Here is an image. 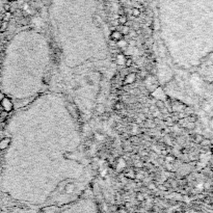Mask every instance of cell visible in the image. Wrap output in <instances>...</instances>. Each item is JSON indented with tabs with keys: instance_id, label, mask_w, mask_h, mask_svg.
I'll return each instance as SVG.
<instances>
[{
	"instance_id": "1",
	"label": "cell",
	"mask_w": 213,
	"mask_h": 213,
	"mask_svg": "<svg viewBox=\"0 0 213 213\" xmlns=\"http://www.w3.org/2000/svg\"><path fill=\"white\" fill-rule=\"evenodd\" d=\"M1 106H2V109L6 112H9L13 110V102L11 101V99L7 98V97H4L3 100L1 101Z\"/></svg>"
},
{
	"instance_id": "2",
	"label": "cell",
	"mask_w": 213,
	"mask_h": 213,
	"mask_svg": "<svg viewBox=\"0 0 213 213\" xmlns=\"http://www.w3.org/2000/svg\"><path fill=\"white\" fill-rule=\"evenodd\" d=\"M122 38H124V35H123V33L120 31V30H112L111 33H110V40L112 41V42H115L117 43V41L122 40Z\"/></svg>"
},
{
	"instance_id": "3",
	"label": "cell",
	"mask_w": 213,
	"mask_h": 213,
	"mask_svg": "<svg viewBox=\"0 0 213 213\" xmlns=\"http://www.w3.org/2000/svg\"><path fill=\"white\" fill-rule=\"evenodd\" d=\"M136 77L137 75L135 73H130L126 76V78L124 79V82H123V85H127V84H130V83H133L135 80H136Z\"/></svg>"
},
{
	"instance_id": "4",
	"label": "cell",
	"mask_w": 213,
	"mask_h": 213,
	"mask_svg": "<svg viewBox=\"0 0 213 213\" xmlns=\"http://www.w3.org/2000/svg\"><path fill=\"white\" fill-rule=\"evenodd\" d=\"M12 140L9 137H4L2 138V139H0V150L3 151L5 150V149H7L9 147V145H11Z\"/></svg>"
},
{
	"instance_id": "5",
	"label": "cell",
	"mask_w": 213,
	"mask_h": 213,
	"mask_svg": "<svg viewBox=\"0 0 213 213\" xmlns=\"http://www.w3.org/2000/svg\"><path fill=\"white\" fill-rule=\"evenodd\" d=\"M117 46L119 48H121V49H126V48H128V46H129V42H128L127 40H125V38H122V40L117 42Z\"/></svg>"
},
{
	"instance_id": "6",
	"label": "cell",
	"mask_w": 213,
	"mask_h": 213,
	"mask_svg": "<svg viewBox=\"0 0 213 213\" xmlns=\"http://www.w3.org/2000/svg\"><path fill=\"white\" fill-rule=\"evenodd\" d=\"M155 106H156V108H157V109L161 110V109L165 108L166 105H165V103H164L163 100L158 99V100H156V101H155Z\"/></svg>"
},
{
	"instance_id": "7",
	"label": "cell",
	"mask_w": 213,
	"mask_h": 213,
	"mask_svg": "<svg viewBox=\"0 0 213 213\" xmlns=\"http://www.w3.org/2000/svg\"><path fill=\"white\" fill-rule=\"evenodd\" d=\"M68 109L70 110V112L72 114V115H74V117H78V111H77V108H76L75 106H74L73 104L68 103Z\"/></svg>"
},
{
	"instance_id": "8",
	"label": "cell",
	"mask_w": 213,
	"mask_h": 213,
	"mask_svg": "<svg viewBox=\"0 0 213 213\" xmlns=\"http://www.w3.org/2000/svg\"><path fill=\"white\" fill-rule=\"evenodd\" d=\"M128 22V18L126 15H120L119 19H117V24L120 25H126Z\"/></svg>"
},
{
	"instance_id": "9",
	"label": "cell",
	"mask_w": 213,
	"mask_h": 213,
	"mask_svg": "<svg viewBox=\"0 0 213 213\" xmlns=\"http://www.w3.org/2000/svg\"><path fill=\"white\" fill-rule=\"evenodd\" d=\"M122 26V28H121L120 31L123 33V35H128L130 32V27L127 26V25H121Z\"/></svg>"
},
{
	"instance_id": "10",
	"label": "cell",
	"mask_w": 213,
	"mask_h": 213,
	"mask_svg": "<svg viewBox=\"0 0 213 213\" xmlns=\"http://www.w3.org/2000/svg\"><path fill=\"white\" fill-rule=\"evenodd\" d=\"M114 110H117V111H120V110H122L123 108H124V104L122 103V102L117 101L114 103Z\"/></svg>"
},
{
	"instance_id": "11",
	"label": "cell",
	"mask_w": 213,
	"mask_h": 213,
	"mask_svg": "<svg viewBox=\"0 0 213 213\" xmlns=\"http://www.w3.org/2000/svg\"><path fill=\"white\" fill-rule=\"evenodd\" d=\"M7 27H9V22L2 21V22H1V25H0V31H1V32L6 31Z\"/></svg>"
},
{
	"instance_id": "12",
	"label": "cell",
	"mask_w": 213,
	"mask_h": 213,
	"mask_svg": "<svg viewBox=\"0 0 213 213\" xmlns=\"http://www.w3.org/2000/svg\"><path fill=\"white\" fill-rule=\"evenodd\" d=\"M131 14H132L133 17H139L140 16V9H137V7H132Z\"/></svg>"
},
{
	"instance_id": "13",
	"label": "cell",
	"mask_w": 213,
	"mask_h": 213,
	"mask_svg": "<svg viewBox=\"0 0 213 213\" xmlns=\"http://www.w3.org/2000/svg\"><path fill=\"white\" fill-rule=\"evenodd\" d=\"M97 111H98L99 114H105V106L103 104H99L97 106Z\"/></svg>"
},
{
	"instance_id": "14",
	"label": "cell",
	"mask_w": 213,
	"mask_h": 213,
	"mask_svg": "<svg viewBox=\"0 0 213 213\" xmlns=\"http://www.w3.org/2000/svg\"><path fill=\"white\" fill-rule=\"evenodd\" d=\"M11 18H12L11 12H6V14L4 15V17L2 18V21H6V22H9V20H11Z\"/></svg>"
},
{
	"instance_id": "15",
	"label": "cell",
	"mask_w": 213,
	"mask_h": 213,
	"mask_svg": "<svg viewBox=\"0 0 213 213\" xmlns=\"http://www.w3.org/2000/svg\"><path fill=\"white\" fill-rule=\"evenodd\" d=\"M133 65V60H131V58H126V60H125V66L127 67V68H130Z\"/></svg>"
},
{
	"instance_id": "16",
	"label": "cell",
	"mask_w": 213,
	"mask_h": 213,
	"mask_svg": "<svg viewBox=\"0 0 213 213\" xmlns=\"http://www.w3.org/2000/svg\"><path fill=\"white\" fill-rule=\"evenodd\" d=\"M137 34H138V33H137L136 31H135V30H133V29H130L129 35H130V37H131V38H136V37H137Z\"/></svg>"
},
{
	"instance_id": "17",
	"label": "cell",
	"mask_w": 213,
	"mask_h": 213,
	"mask_svg": "<svg viewBox=\"0 0 213 213\" xmlns=\"http://www.w3.org/2000/svg\"><path fill=\"white\" fill-rule=\"evenodd\" d=\"M3 9H4V11L5 12H11V5H9V3H5L3 5Z\"/></svg>"
},
{
	"instance_id": "18",
	"label": "cell",
	"mask_w": 213,
	"mask_h": 213,
	"mask_svg": "<svg viewBox=\"0 0 213 213\" xmlns=\"http://www.w3.org/2000/svg\"><path fill=\"white\" fill-rule=\"evenodd\" d=\"M4 97H5V96H4V94L2 93L1 91H0V102H1L2 100H3V98H4Z\"/></svg>"
},
{
	"instance_id": "19",
	"label": "cell",
	"mask_w": 213,
	"mask_h": 213,
	"mask_svg": "<svg viewBox=\"0 0 213 213\" xmlns=\"http://www.w3.org/2000/svg\"><path fill=\"white\" fill-rule=\"evenodd\" d=\"M58 213H66V212H65V211H61V212H58ZM81 213H86V212H81ZM95 213H101V212H100L99 209H98L97 211H95Z\"/></svg>"
},
{
	"instance_id": "20",
	"label": "cell",
	"mask_w": 213,
	"mask_h": 213,
	"mask_svg": "<svg viewBox=\"0 0 213 213\" xmlns=\"http://www.w3.org/2000/svg\"><path fill=\"white\" fill-rule=\"evenodd\" d=\"M1 174H2V168L0 166V175H1Z\"/></svg>"
},
{
	"instance_id": "21",
	"label": "cell",
	"mask_w": 213,
	"mask_h": 213,
	"mask_svg": "<svg viewBox=\"0 0 213 213\" xmlns=\"http://www.w3.org/2000/svg\"><path fill=\"white\" fill-rule=\"evenodd\" d=\"M9 1H11V2H12V1H16V0H9Z\"/></svg>"
}]
</instances>
